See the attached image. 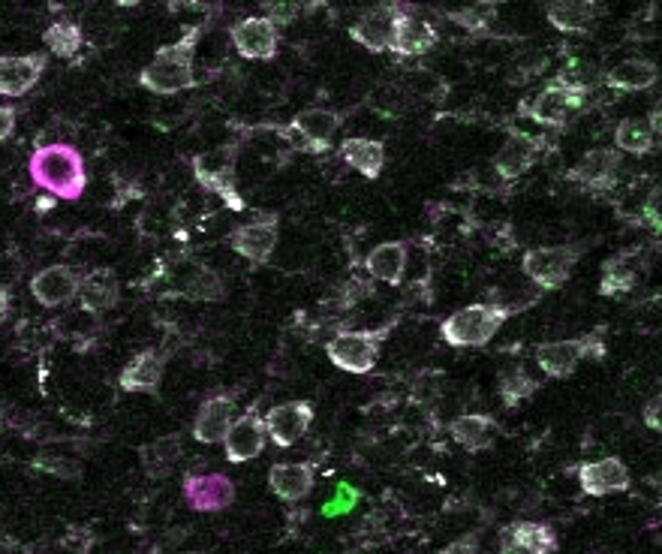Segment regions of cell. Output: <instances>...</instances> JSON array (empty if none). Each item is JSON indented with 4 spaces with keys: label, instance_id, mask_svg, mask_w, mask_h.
I'll return each instance as SVG.
<instances>
[{
    "label": "cell",
    "instance_id": "6da1fadb",
    "mask_svg": "<svg viewBox=\"0 0 662 554\" xmlns=\"http://www.w3.org/2000/svg\"><path fill=\"white\" fill-rule=\"evenodd\" d=\"M200 34L202 27H188L176 43L157 49V55L139 73L142 88L157 94V97H172V94L193 88L196 85V46H200Z\"/></svg>",
    "mask_w": 662,
    "mask_h": 554
},
{
    "label": "cell",
    "instance_id": "7a4b0ae2",
    "mask_svg": "<svg viewBox=\"0 0 662 554\" xmlns=\"http://www.w3.org/2000/svg\"><path fill=\"white\" fill-rule=\"evenodd\" d=\"M27 172H31V181L39 190L51 193V200L75 202L88 188L85 160H82L79 148L67 145V142L39 145L37 152L31 154V160H27Z\"/></svg>",
    "mask_w": 662,
    "mask_h": 554
},
{
    "label": "cell",
    "instance_id": "3957f363",
    "mask_svg": "<svg viewBox=\"0 0 662 554\" xmlns=\"http://www.w3.org/2000/svg\"><path fill=\"white\" fill-rule=\"evenodd\" d=\"M509 316H513V311L506 304H467V308L455 311L440 323V338L446 340L449 347H464V350L467 347H488L491 340L497 338V332L506 326Z\"/></svg>",
    "mask_w": 662,
    "mask_h": 554
},
{
    "label": "cell",
    "instance_id": "277c9868",
    "mask_svg": "<svg viewBox=\"0 0 662 554\" xmlns=\"http://www.w3.org/2000/svg\"><path fill=\"white\" fill-rule=\"evenodd\" d=\"M605 326L593 328L581 338H563V340H545L533 350V362L539 371L551 380L573 377L575 368L581 362H602L605 359Z\"/></svg>",
    "mask_w": 662,
    "mask_h": 554
},
{
    "label": "cell",
    "instance_id": "5b68a950",
    "mask_svg": "<svg viewBox=\"0 0 662 554\" xmlns=\"http://www.w3.org/2000/svg\"><path fill=\"white\" fill-rule=\"evenodd\" d=\"M388 328H350L338 332L325 344L328 362L347 374H371L380 362V350L386 340Z\"/></svg>",
    "mask_w": 662,
    "mask_h": 554
},
{
    "label": "cell",
    "instance_id": "8992f818",
    "mask_svg": "<svg viewBox=\"0 0 662 554\" xmlns=\"http://www.w3.org/2000/svg\"><path fill=\"white\" fill-rule=\"evenodd\" d=\"M236 164H238V145L208 148V152H202L193 157V178L200 181V188H205L208 193H217L232 212H241V208H244V200L238 196Z\"/></svg>",
    "mask_w": 662,
    "mask_h": 554
},
{
    "label": "cell",
    "instance_id": "52a82bcc",
    "mask_svg": "<svg viewBox=\"0 0 662 554\" xmlns=\"http://www.w3.org/2000/svg\"><path fill=\"white\" fill-rule=\"evenodd\" d=\"M585 248L578 244H554V248H533L525 253L521 260V272H525L539 290H561L569 280L573 268L581 260Z\"/></svg>",
    "mask_w": 662,
    "mask_h": 554
},
{
    "label": "cell",
    "instance_id": "ba28073f",
    "mask_svg": "<svg viewBox=\"0 0 662 554\" xmlns=\"http://www.w3.org/2000/svg\"><path fill=\"white\" fill-rule=\"evenodd\" d=\"M588 106H590V94L551 82L549 88H542L533 100L527 103L525 112L530 115V121H537V124L563 130V127H569L573 118H578L581 112H588Z\"/></svg>",
    "mask_w": 662,
    "mask_h": 554
},
{
    "label": "cell",
    "instance_id": "9c48e42d",
    "mask_svg": "<svg viewBox=\"0 0 662 554\" xmlns=\"http://www.w3.org/2000/svg\"><path fill=\"white\" fill-rule=\"evenodd\" d=\"M229 39L244 61H272L280 46V27L265 15H248L229 27Z\"/></svg>",
    "mask_w": 662,
    "mask_h": 554
},
{
    "label": "cell",
    "instance_id": "30bf717a",
    "mask_svg": "<svg viewBox=\"0 0 662 554\" xmlns=\"http://www.w3.org/2000/svg\"><path fill=\"white\" fill-rule=\"evenodd\" d=\"M277 227H280L277 215H260L256 220H248V224L232 229L229 248L248 263L265 265L277 248Z\"/></svg>",
    "mask_w": 662,
    "mask_h": 554
},
{
    "label": "cell",
    "instance_id": "8fae6325",
    "mask_svg": "<svg viewBox=\"0 0 662 554\" xmlns=\"http://www.w3.org/2000/svg\"><path fill=\"white\" fill-rule=\"evenodd\" d=\"M407 13V7L400 3H380V7H371L368 13H362L356 19V25H350V37L362 46V49L374 51H392V34H395V25H398L400 15Z\"/></svg>",
    "mask_w": 662,
    "mask_h": 554
},
{
    "label": "cell",
    "instance_id": "7c38bea8",
    "mask_svg": "<svg viewBox=\"0 0 662 554\" xmlns=\"http://www.w3.org/2000/svg\"><path fill=\"white\" fill-rule=\"evenodd\" d=\"M268 443V431H265V419L260 410H248V413L236 416L232 429L226 431L224 453L226 461L232 465H248L253 458H260Z\"/></svg>",
    "mask_w": 662,
    "mask_h": 554
},
{
    "label": "cell",
    "instance_id": "4fadbf2b",
    "mask_svg": "<svg viewBox=\"0 0 662 554\" xmlns=\"http://www.w3.org/2000/svg\"><path fill=\"white\" fill-rule=\"evenodd\" d=\"M49 67V51L27 55H3L0 58V97H25L37 88V82Z\"/></svg>",
    "mask_w": 662,
    "mask_h": 554
},
{
    "label": "cell",
    "instance_id": "5bb4252c",
    "mask_svg": "<svg viewBox=\"0 0 662 554\" xmlns=\"http://www.w3.org/2000/svg\"><path fill=\"white\" fill-rule=\"evenodd\" d=\"M313 425V404L311 401H287L272 407L265 413V431H268V441L289 449L311 431Z\"/></svg>",
    "mask_w": 662,
    "mask_h": 554
},
{
    "label": "cell",
    "instance_id": "9a60e30c",
    "mask_svg": "<svg viewBox=\"0 0 662 554\" xmlns=\"http://www.w3.org/2000/svg\"><path fill=\"white\" fill-rule=\"evenodd\" d=\"M184 497L196 513H224L236 501V482L224 473H188Z\"/></svg>",
    "mask_w": 662,
    "mask_h": 554
},
{
    "label": "cell",
    "instance_id": "2e32d148",
    "mask_svg": "<svg viewBox=\"0 0 662 554\" xmlns=\"http://www.w3.org/2000/svg\"><path fill=\"white\" fill-rule=\"evenodd\" d=\"M621 160H624V154L614 148H593L573 166L569 178L590 193H609L621 176Z\"/></svg>",
    "mask_w": 662,
    "mask_h": 554
},
{
    "label": "cell",
    "instance_id": "e0dca14e",
    "mask_svg": "<svg viewBox=\"0 0 662 554\" xmlns=\"http://www.w3.org/2000/svg\"><path fill=\"white\" fill-rule=\"evenodd\" d=\"M79 287H82V275L73 265H49L31 277V296L43 308H61V304L73 302L79 299Z\"/></svg>",
    "mask_w": 662,
    "mask_h": 554
},
{
    "label": "cell",
    "instance_id": "ac0fdd59",
    "mask_svg": "<svg viewBox=\"0 0 662 554\" xmlns=\"http://www.w3.org/2000/svg\"><path fill=\"white\" fill-rule=\"evenodd\" d=\"M629 467L621 458H600L578 467V485L588 497H609V494L626 492L629 489Z\"/></svg>",
    "mask_w": 662,
    "mask_h": 554
},
{
    "label": "cell",
    "instance_id": "d6986e66",
    "mask_svg": "<svg viewBox=\"0 0 662 554\" xmlns=\"http://www.w3.org/2000/svg\"><path fill=\"white\" fill-rule=\"evenodd\" d=\"M238 416V401L232 395H214L208 401H202L200 413L193 419V441L205 443H224L226 431L232 429Z\"/></svg>",
    "mask_w": 662,
    "mask_h": 554
},
{
    "label": "cell",
    "instance_id": "ffe728a7",
    "mask_svg": "<svg viewBox=\"0 0 662 554\" xmlns=\"http://www.w3.org/2000/svg\"><path fill=\"white\" fill-rule=\"evenodd\" d=\"M539 154H542V138L525 136V133H515V136L506 138L501 152L494 154V172L503 178V181H518V178L530 172L537 166Z\"/></svg>",
    "mask_w": 662,
    "mask_h": 554
},
{
    "label": "cell",
    "instance_id": "44dd1931",
    "mask_svg": "<svg viewBox=\"0 0 662 554\" xmlns=\"http://www.w3.org/2000/svg\"><path fill=\"white\" fill-rule=\"evenodd\" d=\"M163 374H166V356L160 350H142L127 362L118 386L121 392H133V395H157Z\"/></svg>",
    "mask_w": 662,
    "mask_h": 554
},
{
    "label": "cell",
    "instance_id": "7402d4cb",
    "mask_svg": "<svg viewBox=\"0 0 662 554\" xmlns=\"http://www.w3.org/2000/svg\"><path fill=\"white\" fill-rule=\"evenodd\" d=\"M557 533L542 521H515L503 530L501 554H554Z\"/></svg>",
    "mask_w": 662,
    "mask_h": 554
},
{
    "label": "cell",
    "instance_id": "603a6c76",
    "mask_svg": "<svg viewBox=\"0 0 662 554\" xmlns=\"http://www.w3.org/2000/svg\"><path fill=\"white\" fill-rule=\"evenodd\" d=\"M268 485L284 504H299L316 485V467L311 461H280L268 470Z\"/></svg>",
    "mask_w": 662,
    "mask_h": 554
},
{
    "label": "cell",
    "instance_id": "cb8c5ba5",
    "mask_svg": "<svg viewBox=\"0 0 662 554\" xmlns=\"http://www.w3.org/2000/svg\"><path fill=\"white\" fill-rule=\"evenodd\" d=\"M344 124V118L332 109H323V106H313V109H301L296 118H292V133H299L304 138V145L311 152L323 154L328 152L332 138Z\"/></svg>",
    "mask_w": 662,
    "mask_h": 554
},
{
    "label": "cell",
    "instance_id": "d4e9b609",
    "mask_svg": "<svg viewBox=\"0 0 662 554\" xmlns=\"http://www.w3.org/2000/svg\"><path fill=\"white\" fill-rule=\"evenodd\" d=\"M437 39V27L425 22V19H416V15L407 10V13L398 19L395 34H392V51L400 55V58H419V55H428V51L434 49Z\"/></svg>",
    "mask_w": 662,
    "mask_h": 554
},
{
    "label": "cell",
    "instance_id": "484cf974",
    "mask_svg": "<svg viewBox=\"0 0 662 554\" xmlns=\"http://www.w3.org/2000/svg\"><path fill=\"white\" fill-rule=\"evenodd\" d=\"M600 15L602 7L593 0H554L545 7L549 25L561 34H588Z\"/></svg>",
    "mask_w": 662,
    "mask_h": 554
},
{
    "label": "cell",
    "instance_id": "4316f807",
    "mask_svg": "<svg viewBox=\"0 0 662 554\" xmlns=\"http://www.w3.org/2000/svg\"><path fill=\"white\" fill-rule=\"evenodd\" d=\"M340 160L356 169L359 176L368 178V181H376L386 169V145L380 138H364V136H352L340 142Z\"/></svg>",
    "mask_w": 662,
    "mask_h": 554
},
{
    "label": "cell",
    "instance_id": "83f0119b",
    "mask_svg": "<svg viewBox=\"0 0 662 554\" xmlns=\"http://www.w3.org/2000/svg\"><path fill=\"white\" fill-rule=\"evenodd\" d=\"M121 299V284L115 277L112 268H97L82 277V287H79V304L82 311L88 314H106L112 311L115 304Z\"/></svg>",
    "mask_w": 662,
    "mask_h": 554
},
{
    "label": "cell",
    "instance_id": "f1b7e54d",
    "mask_svg": "<svg viewBox=\"0 0 662 554\" xmlns=\"http://www.w3.org/2000/svg\"><path fill=\"white\" fill-rule=\"evenodd\" d=\"M407 253H410L407 241H383L364 256V272L388 287H398L407 275Z\"/></svg>",
    "mask_w": 662,
    "mask_h": 554
},
{
    "label": "cell",
    "instance_id": "f546056e",
    "mask_svg": "<svg viewBox=\"0 0 662 554\" xmlns=\"http://www.w3.org/2000/svg\"><path fill=\"white\" fill-rule=\"evenodd\" d=\"M449 434H452V441L458 443L461 449H467V453H485V449L494 446L501 429H497L494 416L464 413L452 422Z\"/></svg>",
    "mask_w": 662,
    "mask_h": 554
},
{
    "label": "cell",
    "instance_id": "4dcf8cb0",
    "mask_svg": "<svg viewBox=\"0 0 662 554\" xmlns=\"http://www.w3.org/2000/svg\"><path fill=\"white\" fill-rule=\"evenodd\" d=\"M660 82V67L648 58H626V61L614 63L612 70L602 76V85L612 91H648Z\"/></svg>",
    "mask_w": 662,
    "mask_h": 554
},
{
    "label": "cell",
    "instance_id": "1f68e13d",
    "mask_svg": "<svg viewBox=\"0 0 662 554\" xmlns=\"http://www.w3.org/2000/svg\"><path fill=\"white\" fill-rule=\"evenodd\" d=\"M660 142V130L641 118H626L614 130V152L633 154V157H645L657 148Z\"/></svg>",
    "mask_w": 662,
    "mask_h": 554
},
{
    "label": "cell",
    "instance_id": "d6a6232c",
    "mask_svg": "<svg viewBox=\"0 0 662 554\" xmlns=\"http://www.w3.org/2000/svg\"><path fill=\"white\" fill-rule=\"evenodd\" d=\"M638 280V265L636 253H614L612 260H605L600 277V292L602 296H624L636 287Z\"/></svg>",
    "mask_w": 662,
    "mask_h": 554
},
{
    "label": "cell",
    "instance_id": "836d02e7",
    "mask_svg": "<svg viewBox=\"0 0 662 554\" xmlns=\"http://www.w3.org/2000/svg\"><path fill=\"white\" fill-rule=\"evenodd\" d=\"M181 458V437L178 434H169V437H160V441L142 446V467L151 479H163L172 465Z\"/></svg>",
    "mask_w": 662,
    "mask_h": 554
},
{
    "label": "cell",
    "instance_id": "e575fe53",
    "mask_svg": "<svg viewBox=\"0 0 662 554\" xmlns=\"http://www.w3.org/2000/svg\"><path fill=\"white\" fill-rule=\"evenodd\" d=\"M43 43H46V51L51 55H58V58H73L82 49V43H85V34H82V27L75 25V22H51L46 27V34H43Z\"/></svg>",
    "mask_w": 662,
    "mask_h": 554
},
{
    "label": "cell",
    "instance_id": "d590c367",
    "mask_svg": "<svg viewBox=\"0 0 662 554\" xmlns=\"http://www.w3.org/2000/svg\"><path fill=\"white\" fill-rule=\"evenodd\" d=\"M537 389L539 383L530 377L521 365H513L509 371H503L501 374V398L509 410L521 407L530 395H537Z\"/></svg>",
    "mask_w": 662,
    "mask_h": 554
},
{
    "label": "cell",
    "instance_id": "8d00e7d4",
    "mask_svg": "<svg viewBox=\"0 0 662 554\" xmlns=\"http://www.w3.org/2000/svg\"><path fill=\"white\" fill-rule=\"evenodd\" d=\"M184 290H188L190 299L214 302V299H220V296H224V280H220V275H214L212 268L196 265V272H193V277H190Z\"/></svg>",
    "mask_w": 662,
    "mask_h": 554
},
{
    "label": "cell",
    "instance_id": "74e56055",
    "mask_svg": "<svg viewBox=\"0 0 662 554\" xmlns=\"http://www.w3.org/2000/svg\"><path fill=\"white\" fill-rule=\"evenodd\" d=\"M34 467L46 470L51 477L58 479H79L82 477V467L75 458H67V455H37L34 458Z\"/></svg>",
    "mask_w": 662,
    "mask_h": 554
},
{
    "label": "cell",
    "instance_id": "f35d334b",
    "mask_svg": "<svg viewBox=\"0 0 662 554\" xmlns=\"http://www.w3.org/2000/svg\"><path fill=\"white\" fill-rule=\"evenodd\" d=\"M455 25L467 27V31H485L494 19V3H476V7H467V10H458V13L449 15Z\"/></svg>",
    "mask_w": 662,
    "mask_h": 554
},
{
    "label": "cell",
    "instance_id": "ab89813d",
    "mask_svg": "<svg viewBox=\"0 0 662 554\" xmlns=\"http://www.w3.org/2000/svg\"><path fill=\"white\" fill-rule=\"evenodd\" d=\"M296 13H299L296 7H277V3H268V7H265V19L275 22L277 27L289 25V22L296 19Z\"/></svg>",
    "mask_w": 662,
    "mask_h": 554
},
{
    "label": "cell",
    "instance_id": "60d3db41",
    "mask_svg": "<svg viewBox=\"0 0 662 554\" xmlns=\"http://www.w3.org/2000/svg\"><path fill=\"white\" fill-rule=\"evenodd\" d=\"M660 407H662V398L660 395H653L648 404H645V425H648L650 431H662V422H660Z\"/></svg>",
    "mask_w": 662,
    "mask_h": 554
},
{
    "label": "cell",
    "instance_id": "b9f144b4",
    "mask_svg": "<svg viewBox=\"0 0 662 554\" xmlns=\"http://www.w3.org/2000/svg\"><path fill=\"white\" fill-rule=\"evenodd\" d=\"M15 133V109L13 106H0V142Z\"/></svg>",
    "mask_w": 662,
    "mask_h": 554
},
{
    "label": "cell",
    "instance_id": "7bdbcfd3",
    "mask_svg": "<svg viewBox=\"0 0 662 554\" xmlns=\"http://www.w3.org/2000/svg\"><path fill=\"white\" fill-rule=\"evenodd\" d=\"M437 554H482V552H479V545H476V537H464V540L452 542V545H446V549Z\"/></svg>",
    "mask_w": 662,
    "mask_h": 554
},
{
    "label": "cell",
    "instance_id": "ee69618b",
    "mask_svg": "<svg viewBox=\"0 0 662 554\" xmlns=\"http://www.w3.org/2000/svg\"><path fill=\"white\" fill-rule=\"evenodd\" d=\"M10 304H13V296H10V290L0 287V326H3L7 316H10Z\"/></svg>",
    "mask_w": 662,
    "mask_h": 554
},
{
    "label": "cell",
    "instance_id": "f6af8a7d",
    "mask_svg": "<svg viewBox=\"0 0 662 554\" xmlns=\"http://www.w3.org/2000/svg\"><path fill=\"white\" fill-rule=\"evenodd\" d=\"M0 429H3V407H0Z\"/></svg>",
    "mask_w": 662,
    "mask_h": 554
}]
</instances>
